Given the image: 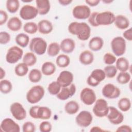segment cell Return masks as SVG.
<instances>
[{
  "instance_id": "obj_35",
  "label": "cell",
  "mask_w": 132,
  "mask_h": 132,
  "mask_svg": "<svg viewBox=\"0 0 132 132\" xmlns=\"http://www.w3.org/2000/svg\"><path fill=\"white\" fill-rule=\"evenodd\" d=\"M14 72L18 76H24L28 72V66L24 62L19 63L15 67Z\"/></svg>"
},
{
  "instance_id": "obj_13",
  "label": "cell",
  "mask_w": 132,
  "mask_h": 132,
  "mask_svg": "<svg viewBox=\"0 0 132 132\" xmlns=\"http://www.w3.org/2000/svg\"><path fill=\"white\" fill-rule=\"evenodd\" d=\"M81 101L86 105H91L96 100L95 92L91 88H85L81 90L80 93Z\"/></svg>"
},
{
  "instance_id": "obj_40",
  "label": "cell",
  "mask_w": 132,
  "mask_h": 132,
  "mask_svg": "<svg viewBox=\"0 0 132 132\" xmlns=\"http://www.w3.org/2000/svg\"><path fill=\"white\" fill-rule=\"evenodd\" d=\"M130 74L127 72H121L117 76V81L122 85L126 84L130 80Z\"/></svg>"
},
{
  "instance_id": "obj_1",
  "label": "cell",
  "mask_w": 132,
  "mask_h": 132,
  "mask_svg": "<svg viewBox=\"0 0 132 132\" xmlns=\"http://www.w3.org/2000/svg\"><path fill=\"white\" fill-rule=\"evenodd\" d=\"M68 29L71 34L76 35L81 41L87 40L91 35V28L85 22H73L69 25Z\"/></svg>"
},
{
  "instance_id": "obj_56",
  "label": "cell",
  "mask_w": 132,
  "mask_h": 132,
  "mask_svg": "<svg viewBox=\"0 0 132 132\" xmlns=\"http://www.w3.org/2000/svg\"><path fill=\"white\" fill-rule=\"evenodd\" d=\"M22 2H24V3H27V2H32V1H22Z\"/></svg>"
},
{
  "instance_id": "obj_16",
  "label": "cell",
  "mask_w": 132,
  "mask_h": 132,
  "mask_svg": "<svg viewBox=\"0 0 132 132\" xmlns=\"http://www.w3.org/2000/svg\"><path fill=\"white\" fill-rule=\"evenodd\" d=\"M10 111L12 116L18 121L23 120L26 117V110L19 102L13 103L10 107Z\"/></svg>"
},
{
  "instance_id": "obj_10",
  "label": "cell",
  "mask_w": 132,
  "mask_h": 132,
  "mask_svg": "<svg viewBox=\"0 0 132 132\" xmlns=\"http://www.w3.org/2000/svg\"><path fill=\"white\" fill-rule=\"evenodd\" d=\"M39 14L38 9L35 6L25 5L20 9L19 15L24 20H30L35 18Z\"/></svg>"
},
{
  "instance_id": "obj_8",
  "label": "cell",
  "mask_w": 132,
  "mask_h": 132,
  "mask_svg": "<svg viewBox=\"0 0 132 132\" xmlns=\"http://www.w3.org/2000/svg\"><path fill=\"white\" fill-rule=\"evenodd\" d=\"M23 55V51L18 46L10 47L6 55V61L10 64H14L19 61Z\"/></svg>"
},
{
  "instance_id": "obj_12",
  "label": "cell",
  "mask_w": 132,
  "mask_h": 132,
  "mask_svg": "<svg viewBox=\"0 0 132 132\" xmlns=\"http://www.w3.org/2000/svg\"><path fill=\"white\" fill-rule=\"evenodd\" d=\"M90 14V8L85 5H77L72 10V15L76 19L85 20L88 19Z\"/></svg>"
},
{
  "instance_id": "obj_36",
  "label": "cell",
  "mask_w": 132,
  "mask_h": 132,
  "mask_svg": "<svg viewBox=\"0 0 132 132\" xmlns=\"http://www.w3.org/2000/svg\"><path fill=\"white\" fill-rule=\"evenodd\" d=\"M60 51V44L57 42H52L50 43L47 48V53L50 57L57 56Z\"/></svg>"
},
{
  "instance_id": "obj_41",
  "label": "cell",
  "mask_w": 132,
  "mask_h": 132,
  "mask_svg": "<svg viewBox=\"0 0 132 132\" xmlns=\"http://www.w3.org/2000/svg\"><path fill=\"white\" fill-rule=\"evenodd\" d=\"M61 87L57 81L51 82L48 86L47 90L50 94L53 95H56L60 91Z\"/></svg>"
},
{
  "instance_id": "obj_34",
  "label": "cell",
  "mask_w": 132,
  "mask_h": 132,
  "mask_svg": "<svg viewBox=\"0 0 132 132\" xmlns=\"http://www.w3.org/2000/svg\"><path fill=\"white\" fill-rule=\"evenodd\" d=\"M118 106L121 111H128L131 108V101L129 98L122 97L119 100Z\"/></svg>"
},
{
  "instance_id": "obj_32",
  "label": "cell",
  "mask_w": 132,
  "mask_h": 132,
  "mask_svg": "<svg viewBox=\"0 0 132 132\" xmlns=\"http://www.w3.org/2000/svg\"><path fill=\"white\" fill-rule=\"evenodd\" d=\"M37 61V58L35 54L32 52H27L23 57V62L26 64L28 67L35 65Z\"/></svg>"
},
{
  "instance_id": "obj_52",
  "label": "cell",
  "mask_w": 132,
  "mask_h": 132,
  "mask_svg": "<svg viewBox=\"0 0 132 132\" xmlns=\"http://www.w3.org/2000/svg\"><path fill=\"white\" fill-rule=\"evenodd\" d=\"M73 1L72 0H59L58 3L62 6H68L70 5Z\"/></svg>"
},
{
  "instance_id": "obj_48",
  "label": "cell",
  "mask_w": 132,
  "mask_h": 132,
  "mask_svg": "<svg viewBox=\"0 0 132 132\" xmlns=\"http://www.w3.org/2000/svg\"><path fill=\"white\" fill-rule=\"evenodd\" d=\"M8 19V14L7 12L3 10H0V25H3L7 21Z\"/></svg>"
},
{
  "instance_id": "obj_9",
  "label": "cell",
  "mask_w": 132,
  "mask_h": 132,
  "mask_svg": "<svg viewBox=\"0 0 132 132\" xmlns=\"http://www.w3.org/2000/svg\"><path fill=\"white\" fill-rule=\"evenodd\" d=\"M115 17L114 13L110 11L98 12L96 16V23L98 26L109 25L114 23Z\"/></svg>"
},
{
  "instance_id": "obj_38",
  "label": "cell",
  "mask_w": 132,
  "mask_h": 132,
  "mask_svg": "<svg viewBox=\"0 0 132 132\" xmlns=\"http://www.w3.org/2000/svg\"><path fill=\"white\" fill-rule=\"evenodd\" d=\"M12 89L11 82L7 79H3L0 81V90L3 94H8Z\"/></svg>"
},
{
  "instance_id": "obj_6",
  "label": "cell",
  "mask_w": 132,
  "mask_h": 132,
  "mask_svg": "<svg viewBox=\"0 0 132 132\" xmlns=\"http://www.w3.org/2000/svg\"><path fill=\"white\" fill-rule=\"evenodd\" d=\"M106 78V75L103 70L96 69L93 70L87 79L88 85L91 87L97 86L101 81Z\"/></svg>"
},
{
  "instance_id": "obj_7",
  "label": "cell",
  "mask_w": 132,
  "mask_h": 132,
  "mask_svg": "<svg viewBox=\"0 0 132 132\" xmlns=\"http://www.w3.org/2000/svg\"><path fill=\"white\" fill-rule=\"evenodd\" d=\"M92 111L94 115L98 118L106 117L109 111L107 101L103 98H99L95 102Z\"/></svg>"
},
{
  "instance_id": "obj_43",
  "label": "cell",
  "mask_w": 132,
  "mask_h": 132,
  "mask_svg": "<svg viewBox=\"0 0 132 132\" xmlns=\"http://www.w3.org/2000/svg\"><path fill=\"white\" fill-rule=\"evenodd\" d=\"M116 56L110 53H106L103 56V61L107 65H112L116 62Z\"/></svg>"
},
{
  "instance_id": "obj_37",
  "label": "cell",
  "mask_w": 132,
  "mask_h": 132,
  "mask_svg": "<svg viewBox=\"0 0 132 132\" xmlns=\"http://www.w3.org/2000/svg\"><path fill=\"white\" fill-rule=\"evenodd\" d=\"M7 11L11 13H15L20 7V2L18 0H7L6 3Z\"/></svg>"
},
{
  "instance_id": "obj_53",
  "label": "cell",
  "mask_w": 132,
  "mask_h": 132,
  "mask_svg": "<svg viewBox=\"0 0 132 132\" xmlns=\"http://www.w3.org/2000/svg\"><path fill=\"white\" fill-rule=\"evenodd\" d=\"M90 131H97V132H101V131H105L107 130H105L103 129H102L101 127L99 126H93L91 128V129L90 130Z\"/></svg>"
},
{
  "instance_id": "obj_20",
  "label": "cell",
  "mask_w": 132,
  "mask_h": 132,
  "mask_svg": "<svg viewBox=\"0 0 132 132\" xmlns=\"http://www.w3.org/2000/svg\"><path fill=\"white\" fill-rule=\"evenodd\" d=\"M60 50L65 54L72 53L75 48V42L71 38H65L63 39L60 44Z\"/></svg>"
},
{
  "instance_id": "obj_54",
  "label": "cell",
  "mask_w": 132,
  "mask_h": 132,
  "mask_svg": "<svg viewBox=\"0 0 132 132\" xmlns=\"http://www.w3.org/2000/svg\"><path fill=\"white\" fill-rule=\"evenodd\" d=\"M6 75V73L5 70L2 68L1 67L0 68V79L2 80L5 76Z\"/></svg>"
},
{
  "instance_id": "obj_46",
  "label": "cell",
  "mask_w": 132,
  "mask_h": 132,
  "mask_svg": "<svg viewBox=\"0 0 132 132\" xmlns=\"http://www.w3.org/2000/svg\"><path fill=\"white\" fill-rule=\"evenodd\" d=\"M11 37L10 34L6 31H1L0 32V43L6 44L10 41Z\"/></svg>"
},
{
  "instance_id": "obj_29",
  "label": "cell",
  "mask_w": 132,
  "mask_h": 132,
  "mask_svg": "<svg viewBox=\"0 0 132 132\" xmlns=\"http://www.w3.org/2000/svg\"><path fill=\"white\" fill-rule=\"evenodd\" d=\"M79 110V105L75 101H70L66 103L64 106V110L69 114H74Z\"/></svg>"
},
{
  "instance_id": "obj_23",
  "label": "cell",
  "mask_w": 132,
  "mask_h": 132,
  "mask_svg": "<svg viewBox=\"0 0 132 132\" xmlns=\"http://www.w3.org/2000/svg\"><path fill=\"white\" fill-rule=\"evenodd\" d=\"M115 26L121 30H124L128 28L129 26V21L125 15L119 14L115 17L113 23Z\"/></svg>"
},
{
  "instance_id": "obj_45",
  "label": "cell",
  "mask_w": 132,
  "mask_h": 132,
  "mask_svg": "<svg viewBox=\"0 0 132 132\" xmlns=\"http://www.w3.org/2000/svg\"><path fill=\"white\" fill-rule=\"evenodd\" d=\"M39 129L41 132H50L52 129V125L50 122L44 121L40 123Z\"/></svg>"
},
{
  "instance_id": "obj_25",
  "label": "cell",
  "mask_w": 132,
  "mask_h": 132,
  "mask_svg": "<svg viewBox=\"0 0 132 132\" xmlns=\"http://www.w3.org/2000/svg\"><path fill=\"white\" fill-rule=\"evenodd\" d=\"M93 60L94 55L89 50L84 51L79 55V61L84 65H89L93 62Z\"/></svg>"
},
{
  "instance_id": "obj_33",
  "label": "cell",
  "mask_w": 132,
  "mask_h": 132,
  "mask_svg": "<svg viewBox=\"0 0 132 132\" xmlns=\"http://www.w3.org/2000/svg\"><path fill=\"white\" fill-rule=\"evenodd\" d=\"M56 63L59 68L67 67L70 63V57L65 54L59 55L56 58Z\"/></svg>"
},
{
  "instance_id": "obj_44",
  "label": "cell",
  "mask_w": 132,
  "mask_h": 132,
  "mask_svg": "<svg viewBox=\"0 0 132 132\" xmlns=\"http://www.w3.org/2000/svg\"><path fill=\"white\" fill-rule=\"evenodd\" d=\"M22 130L23 132H34L36 130V126L34 123L27 121L23 124Z\"/></svg>"
},
{
  "instance_id": "obj_50",
  "label": "cell",
  "mask_w": 132,
  "mask_h": 132,
  "mask_svg": "<svg viewBox=\"0 0 132 132\" xmlns=\"http://www.w3.org/2000/svg\"><path fill=\"white\" fill-rule=\"evenodd\" d=\"M116 131L117 132H131V128L130 126L128 125H122L119 126Z\"/></svg>"
},
{
  "instance_id": "obj_17",
  "label": "cell",
  "mask_w": 132,
  "mask_h": 132,
  "mask_svg": "<svg viewBox=\"0 0 132 132\" xmlns=\"http://www.w3.org/2000/svg\"><path fill=\"white\" fill-rule=\"evenodd\" d=\"M1 130L4 132H19L20 126L14 120L9 118L2 120L0 125Z\"/></svg>"
},
{
  "instance_id": "obj_30",
  "label": "cell",
  "mask_w": 132,
  "mask_h": 132,
  "mask_svg": "<svg viewBox=\"0 0 132 132\" xmlns=\"http://www.w3.org/2000/svg\"><path fill=\"white\" fill-rule=\"evenodd\" d=\"M15 41L19 46L22 47H26L29 44V37L25 34L20 33L16 36Z\"/></svg>"
},
{
  "instance_id": "obj_14",
  "label": "cell",
  "mask_w": 132,
  "mask_h": 132,
  "mask_svg": "<svg viewBox=\"0 0 132 132\" xmlns=\"http://www.w3.org/2000/svg\"><path fill=\"white\" fill-rule=\"evenodd\" d=\"M102 93L103 95L109 99H114L118 98L120 94V89L112 84H106L102 88Z\"/></svg>"
},
{
  "instance_id": "obj_26",
  "label": "cell",
  "mask_w": 132,
  "mask_h": 132,
  "mask_svg": "<svg viewBox=\"0 0 132 132\" xmlns=\"http://www.w3.org/2000/svg\"><path fill=\"white\" fill-rule=\"evenodd\" d=\"M7 26L8 28L12 31H17L20 30L22 26L21 20L16 16H13L8 21Z\"/></svg>"
},
{
  "instance_id": "obj_18",
  "label": "cell",
  "mask_w": 132,
  "mask_h": 132,
  "mask_svg": "<svg viewBox=\"0 0 132 132\" xmlns=\"http://www.w3.org/2000/svg\"><path fill=\"white\" fill-rule=\"evenodd\" d=\"M74 76L72 72L69 71H61L58 76L56 81L60 84L61 88L68 87L72 84Z\"/></svg>"
},
{
  "instance_id": "obj_27",
  "label": "cell",
  "mask_w": 132,
  "mask_h": 132,
  "mask_svg": "<svg viewBox=\"0 0 132 132\" xmlns=\"http://www.w3.org/2000/svg\"><path fill=\"white\" fill-rule=\"evenodd\" d=\"M56 70L55 65L51 61H46L41 66V72L46 76L52 75L55 72Z\"/></svg>"
},
{
  "instance_id": "obj_51",
  "label": "cell",
  "mask_w": 132,
  "mask_h": 132,
  "mask_svg": "<svg viewBox=\"0 0 132 132\" xmlns=\"http://www.w3.org/2000/svg\"><path fill=\"white\" fill-rule=\"evenodd\" d=\"M85 2L87 4L91 7H94L98 5L100 2V0H86Z\"/></svg>"
},
{
  "instance_id": "obj_19",
  "label": "cell",
  "mask_w": 132,
  "mask_h": 132,
  "mask_svg": "<svg viewBox=\"0 0 132 132\" xmlns=\"http://www.w3.org/2000/svg\"><path fill=\"white\" fill-rule=\"evenodd\" d=\"M76 91L75 85L72 84L68 87H62L60 92L56 95L57 97L61 101H65L73 96Z\"/></svg>"
},
{
  "instance_id": "obj_55",
  "label": "cell",
  "mask_w": 132,
  "mask_h": 132,
  "mask_svg": "<svg viewBox=\"0 0 132 132\" xmlns=\"http://www.w3.org/2000/svg\"><path fill=\"white\" fill-rule=\"evenodd\" d=\"M102 2L105 4H110L111 3H112L113 2V1H111V0H103L102 1Z\"/></svg>"
},
{
  "instance_id": "obj_31",
  "label": "cell",
  "mask_w": 132,
  "mask_h": 132,
  "mask_svg": "<svg viewBox=\"0 0 132 132\" xmlns=\"http://www.w3.org/2000/svg\"><path fill=\"white\" fill-rule=\"evenodd\" d=\"M28 77L30 82L36 83L39 82L42 79V73L39 69H33L29 72Z\"/></svg>"
},
{
  "instance_id": "obj_24",
  "label": "cell",
  "mask_w": 132,
  "mask_h": 132,
  "mask_svg": "<svg viewBox=\"0 0 132 132\" xmlns=\"http://www.w3.org/2000/svg\"><path fill=\"white\" fill-rule=\"evenodd\" d=\"M104 45L103 39L98 36L92 38L89 42L88 46L90 50L94 52L101 50Z\"/></svg>"
},
{
  "instance_id": "obj_15",
  "label": "cell",
  "mask_w": 132,
  "mask_h": 132,
  "mask_svg": "<svg viewBox=\"0 0 132 132\" xmlns=\"http://www.w3.org/2000/svg\"><path fill=\"white\" fill-rule=\"evenodd\" d=\"M106 117L109 122L113 125L121 124L124 118L123 113L113 106H109V111Z\"/></svg>"
},
{
  "instance_id": "obj_42",
  "label": "cell",
  "mask_w": 132,
  "mask_h": 132,
  "mask_svg": "<svg viewBox=\"0 0 132 132\" xmlns=\"http://www.w3.org/2000/svg\"><path fill=\"white\" fill-rule=\"evenodd\" d=\"M104 71L105 73L106 77L112 78L115 77L117 73L118 70L115 65H107L104 69Z\"/></svg>"
},
{
  "instance_id": "obj_11",
  "label": "cell",
  "mask_w": 132,
  "mask_h": 132,
  "mask_svg": "<svg viewBox=\"0 0 132 132\" xmlns=\"http://www.w3.org/2000/svg\"><path fill=\"white\" fill-rule=\"evenodd\" d=\"M93 117L87 110L80 111L75 118V122L77 125L81 127H87L92 123Z\"/></svg>"
},
{
  "instance_id": "obj_49",
  "label": "cell",
  "mask_w": 132,
  "mask_h": 132,
  "mask_svg": "<svg viewBox=\"0 0 132 132\" xmlns=\"http://www.w3.org/2000/svg\"><path fill=\"white\" fill-rule=\"evenodd\" d=\"M123 38L127 40L128 41H131L132 40V28L130 27L124 31L123 34Z\"/></svg>"
},
{
  "instance_id": "obj_3",
  "label": "cell",
  "mask_w": 132,
  "mask_h": 132,
  "mask_svg": "<svg viewBox=\"0 0 132 132\" xmlns=\"http://www.w3.org/2000/svg\"><path fill=\"white\" fill-rule=\"evenodd\" d=\"M29 116L33 119L48 120L52 116L51 109L46 106H32L29 111Z\"/></svg>"
},
{
  "instance_id": "obj_4",
  "label": "cell",
  "mask_w": 132,
  "mask_h": 132,
  "mask_svg": "<svg viewBox=\"0 0 132 132\" xmlns=\"http://www.w3.org/2000/svg\"><path fill=\"white\" fill-rule=\"evenodd\" d=\"M29 47L30 51L38 55H43L47 48L46 41L42 38L35 37L29 42Z\"/></svg>"
},
{
  "instance_id": "obj_2",
  "label": "cell",
  "mask_w": 132,
  "mask_h": 132,
  "mask_svg": "<svg viewBox=\"0 0 132 132\" xmlns=\"http://www.w3.org/2000/svg\"><path fill=\"white\" fill-rule=\"evenodd\" d=\"M45 93L44 88L40 85L32 87L27 92L26 98L27 102L31 104L39 102L43 97Z\"/></svg>"
},
{
  "instance_id": "obj_47",
  "label": "cell",
  "mask_w": 132,
  "mask_h": 132,
  "mask_svg": "<svg viewBox=\"0 0 132 132\" xmlns=\"http://www.w3.org/2000/svg\"><path fill=\"white\" fill-rule=\"evenodd\" d=\"M98 12H93L91 13L90 15L88 18V22L89 24L93 27H97L98 25L96 23V16Z\"/></svg>"
},
{
  "instance_id": "obj_22",
  "label": "cell",
  "mask_w": 132,
  "mask_h": 132,
  "mask_svg": "<svg viewBox=\"0 0 132 132\" xmlns=\"http://www.w3.org/2000/svg\"><path fill=\"white\" fill-rule=\"evenodd\" d=\"M36 4L39 14L40 15H45L50 10L51 4L48 0H36Z\"/></svg>"
},
{
  "instance_id": "obj_5",
  "label": "cell",
  "mask_w": 132,
  "mask_h": 132,
  "mask_svg": "<svg viewBox=\"0 0 132 132\" xmlns=\"http://www.w3.org/2000/svg\"><path fill=\"white\" fill-rule=\"evenodd\" d=\"M110 45L112 51L115 56L120 57L125 53L126 43L125 40L122 37L117 36L113 38Z\"/></svg>"
},
{
  "instance_id": "obj_39",
  "label": "cell",
  "mask_w": 132,
  "mask_h": 132,
  "mask_svg": "<svg viewBox=\"0 0 132 132\" xmlns=\"http://www.w3.org/2000/svg\"><path fill=\"white\" fill-rule=\"evenodd\" d=\"M24 31L29 34H34L38 30V24L33 22L26 23L23 26Z\"/></svg>"
},
{
  "instance_id": "obj_21",
  "label": "cell",
  "mask_w": 132,
  "mask_h": 132,
  "mask_svg": "<svg viewBox=\"0 0 132 132\" xmlns=\"http://www.w3.org/2000/svg\"><path fill=\"white\" fill-rule=\"evenodd\" d=\"M38 28L40 33L43 35H47L52 31L53 26L49 20L43 19L38 22Z\"/></svg>"
},
{
  "instance_id": "obj_28",
  "label": "cell",
  "mask_w": 132,
  "mask_h": 132,
  "mask_svg": "<svg viewBox=\"0 0 132 132\" xmlns=\"http://www.w3.org/2000/svg\"><path fill=\"white\" fill-rule=\"evenodd\" d=\"M129 67V61L125 57H121L116 60V67L120 72H127Z\"/></svg>"
}]
</instances>
